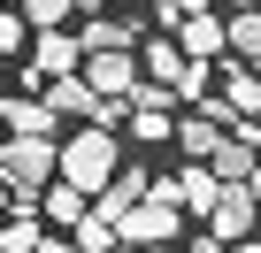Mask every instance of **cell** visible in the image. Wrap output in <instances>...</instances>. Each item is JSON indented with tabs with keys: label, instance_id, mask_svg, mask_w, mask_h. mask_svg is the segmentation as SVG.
<instances>
[{
	"label": "cell",
	"instance_id": "6da1fadb",
	"mask_svg": "<svg viewBox=\"0 0 261 253\" xmlns=\"http://www.w3.org/2000/svg\"><path fill=\"white\" fill-rule=\"evenodd\" d=\"M123 161H115V131H108V123H77V131H62V146H54V177L62 184H77L85 200L115 177Z\"/></svg>",
	"mask_w": 261,
	"mask_h": 253
},
{
	"label": "cell",
	"instance_id": "7a4b0ae2",
	"mask_svg": "<svg viewBox=\"0 0 261 253\" xmlns=\"http://www.w3.org/2000/svg\"><path fill=\"white\" fill-rule=\"evenodd\" d=\"M54 146L62 138H0V184L16 192V207H31L54 184Z\"/></svg>",
	"mask_w": 261,
	"mask_h": 253
},
{
	"label": "cell",
	"instance_id": "3957f363",
	"mask_svg": "<svg viewBox=\"0 0 261 253\" xmlns=\"http://www.w3.org/2000/svg\"><path fill=\"white\" fill-rule=\"evenodd\" d=\"M177 222H185V215H177L169 200H154V184H146V200H139V207H123V215H115V238H123L130 253H154V245H169V238H177Z\"/></svg>",
	"mask_w": 261,
	"mask_h": 253
},
{
	"label": "cell",
	"instance_id": "277c9868",
	"mask_svg": "<svg viewBox=\"0 0 261 253\" xmlns=\"http://www.w3.org/2000/svg\"><path fill=\"white\" fill-rule=\"evenodd\" d=\"M77 69H85V46H77L69 31H39L31 54H23V77H31V85H54V77H77Z\"/></svg>",
	"mask_w": 261,
	"mask_h": 253
},
{
	"label": "cell",
	"instance_id": "5b68a950",
	"mask_svg": "<svg viewBox=\"0 0 261 253\" xmlns=\"http://www.w3.org/2000/svg\"><path fill=\"white\" fill-rule=\"evenodd\" d=\"M253 222H261V192L253 184H223V200L207 207V238L230 245V238H253Z\"/></svg>",
	"mask_w": 261,
	"mask_h": 253
},
{
	"label": "cell",
	"instance_id": "8992f818",
	"mask_svg": "<svg viewBox=\"0 0 261 253\" xmlns=\"http://www.w3.org/2000/svg\"><path fill=\"white\" fill-rule=\"evenodd\" d=\"M77 77H85L100 100H115V107H123V100H130V85H139V54H85V69H77Z\"/></svg>",
	"mask_w": 261,
	"mask_h": 253
},
{
	"label": "cell",
	"instance_id": "52a82bcc",
	"mask_svg": "<svg viewBox=\"0 0 261 253\" xmlns=\"http://www.w3.org/2000/svg\"><path fill=\"white\" fill-rule=\"evenodd\" d=\"M39 100H46V115H54V123H62V115H77V123H100V107H108V100H100L85 77H54V85H39Z\"/></svg>",
	"mask_w": 261,
	"mask_h": 253
},
{
	"label": "cell",
	"instance_id": "ba28073f",
	"mask_svg": "<svg viewBox=\"0 0 261 253\" xmlns=\"http://www.w3.org/2000/svg\"><path fill=\"white\" fill-rule=\"evenodd\" d=\"M31 207H39V222H46V230H77V222L92 215V200H85L77 184H62V177H54V184H46Z\"/></svg>",
	"mask_w": 261,
	"mask_h": 253
},
{
	"label": "cell",
	"instance_id": "9c48e42d",
	"mask_svg": "<svg viewBox=\"0 0 261 253\" xmlns=\"http://www.w3.org/2000/svg\"><path fill=\"white\" fill-rule=\"evenodd\" d=\"M146 184H154L146 169H115V177H108V184L92 192V215H100V222H115L123 207H139V200H146Z\"/></svg>",
	"mask_w": 261,
	"mask_h": 253
},
{
	"label": "cell",
	"instance_id": "30bf717a",
	"mask_svg": "<svg viewBox=\"0 0 261 253\" xmlns=\"http://www.w3.org/2000/svg\"><path fill=\"white\" fill-rule=\"evenodd\" d=\"M77 46L85 54H130V46H139V23H130V16H85Z\"/></svg>",
	"mask_w": 261,
	"mask_h": 253
},
{
	"label": "cell",
	"instance_id": "8fae6325",
	"mask_svg": "<svg viewBox=\"0 0 261 253\" xmlns=\"http://www.w3.org/2000/svg\"><path fill=\"white\" fill-rule=\"evenodd\" d=\"M169 39H177L185 62H215V54H223V16H215V8H207V16H185Z\"/></svg>",
	"mask_w": 261,
	"mask_h": 253
},
{
	"label": "cell",
	"instance_id": "7c38bea8",
	"mask_svg": "<svg viewBox=\"0 0 261 253\" xmlns=\"http://www.w3.org/2000/svg\"><path fill=\"white\" fill-rule=\"evenodd\" d=\"M253 169H261V161H253V138L223 131V146L207 154V177H215V184H253Z\"/></svg>",
	"mask_w": 261,
	"mask_h": 253
},
{
	"label": "cell",
	"instance_id": "4fadbf2b",
	"mask_svg": "<svg viewBox=\"0 0 261 253\" xmlns=\"http://www.w3.org/2000/svg\"><path fill=\"white\" fill-rule=\"evenodd\" d=\"M0 123H8V138H62V123L46 115V100H0Z\"/></svg>",
	"mask_w": 261,
	"mask_h": 253
},
{
	"label": "cell",
	"instance_id": "5bb4252c",
	"mask_svg": "<svg viewBox=\"0 0 261 253\" xmlns=\"http://www.w3.org/2000/svg\"><path fill=\"white\" fill-rule=\"evenodd\" d=\"M192 161H207L215 146H223V123H215V107H200V115H177V131H169Z\"/></svg>",
	"mask_w": 261,
	"mask_h": 253
},
{
	"label": "cell",
	"instance_id": "9a60e30c",
	"mask_svg": "<svg viewBox=\"0 0 261 253\" xmlns=\"http://www.w3.org/2000/svg\"><path fill=\"white\" fill-rule=\"evenodd\" d=\"M223 46L246 54V62H261V8H230L223 16Z\"/></svg>",
	"mask_w": 261,
	"mask_h": 253
},
{
	"label": "cell",
	"instance_id": "2e32d148",
	"mask_svg": "<svg viewBox=\"0 0 261 253\" xmlns=\"http://www.w3.org/2000/svg\"><path fill=\"white\" fill-rule=\"evenodd\" d=\"M123 115H130V138L139 146H169V131H177L169 107H123Z\"/></svg>",
	"mask_w": 261,
	"mask_h": 253
},
{
	"label": "cell",
	"instance_id": "e0dca14e",
	"mask_svg": "<svg viewBox=\"0 0 261 253\" xmlns=\"http://www.w3.org/2000/svg\"><path fill=\"white\" fill-rule=\"evenodd\" d=\"M69 245H77V253H130V245L115 238V222H100V215H85V222L69 230Z\"/></svg>",
	"mask_w": 261,
	"mask_h": 253
},
{
	"label": "cell",
	"instance_id": "ac0fdd59",
	"mask_svg": "<svg viewBox=\"0 0 261 253\" xmlns=\"http://www.w3.org/2000/svg\"><path fill=\"white\" fill-rule=\"evenodd\" d=\"M16 16H23L31 31H62V23L77 16V0H16Z\"/></svg>",
	"mask_w": 261,
	"mask_h": 253
},
{
	"label": "cell",
	"instance_id": "d6986e66",
	"mask_svg": "<svg viewBox=\"0 0 261 253\" xmlns=\"http://www.w3.org/2000/svg\"><path fill=\"white\" fill-rule=\"evenodd\" d=\"M39 215H0V253H39Z\"/></svg>",
	"mask_w": 261,
	"mask_h": 253
},
{
	"label": "cell",
	"instance_id": "ffe728a7",
	"mask_svg": "<svg viewBox=\"0 0 261 253\" xmlns=\"http://www.w3.org/2000/svg\"><path fill=\"white\" fill-rule=\"evenodd\" d=\"M0 54H31V23L16 8H0Z\"/></svg>",
	"mask_w": 261,
	"mask_h": 253
},
{
	"label": "cell",
	"instance_id": "44dd1931",
	"mask_svg": "<svg viewBox=\"0 0 261 253\" xmlns=\"http://www.w3.org/2000/svg\"><path fill=\"white\" fill-rule=\"evenodd\" d=\"M185 16H207V0H162V23H169V31H177Z\"/></svg>",
	"mask_w": 261,
	"mask_h": 253
},
{
	"label": "cell",
	"instance_id": "7402d4cb",
	"mask_svg": "<svg viewBox=\"0 0 261 253\" xmlns=\"http://www.w3.org/2000/svg\"><path fill=\"white\" fill-rule=\"evenodd\" d=\"M177 253H223V245H215V238H192V245H177Z\"/></svg>",
	"mask_w": 261,
	"mask_h": 253
},
{
	"label": "cell",
	"instance_id": "603a6c76",
	"mask_svg": "<svg viewBox=\"0 0 261 253\" xmlns=\"http://www.w3.org/2000/svg\"><path fill=\"white\" fill-rule=\"evenodd\" d=\"M8 207H16V192H8V184H0V215H8Z\"/></svg>",
	"mask_w": 261,
	"mask_h": 253
},
{
	"label": "cell",
	"instance_id": "cb8c5ba5",
	"mask_svg": "<svg viewBox=\"0 0 261 253\" xmlns=\"http://www.w3.org/2000/svg\"><path fill=\"white\" fill-rule=\"evenodd\" d=\"M77 8H108V0H77Z\"/></svg>",
	"mask_w": 261,
	"mask_h": 253
},
{
	"label": "cell",
	"instance_id": "d4e9b609",
	"mask_svg": "<svg viewBox=\"0 0 261 253\" xmlns=\"http://www.w3.org/2000/svg\"><path fill=\"white\" fill-rule=\"evenodd\" d=\"M253 192H261V169H253Z\"/></svg>",
	"mask_w": 261,
	"mask_h": 253
},
{
	"label": "cell",
	"instance_id": "484cf974",
	"mask_svg": "<svg viewBox=\"0 0 261 253\" xmlns=\"http://www.w3.org/2000/svg\"><path fill=\"white\" fill-rule=\"evenodd\" d=\"M0 8H16V0H0Z\"/></svg>",
	"mask_w": 261,
	"mask_h": 253
}]
</instances>
